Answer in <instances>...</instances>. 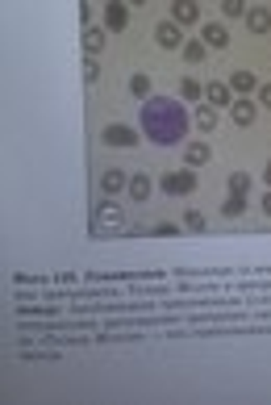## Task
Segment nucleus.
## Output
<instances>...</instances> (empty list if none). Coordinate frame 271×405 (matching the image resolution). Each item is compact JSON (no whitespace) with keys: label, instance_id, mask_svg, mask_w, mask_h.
<instances>
[{"label":"nucleus","instance_id":"f257e3e1","mask_svg":"<svg viewBox=\"0 0 271 405\" xmlns=\"http://www.w3.org/2000/svg\"><path fill=\"white\" fill-rule=\"evenodd\" d=\"M142 134L155 142V146H180L188 138V113L180 100L171 96H150L142 100Z\"/></svg>","mask_w":271,"mask_h":405},{"label":"nucleus","instance_id":"f03ea898","mask_svg":"<svg viewBox=\"0 0 271 405\" xmlns=\"http://www.w3.org/2000/svg\"><path fill=\"white\" fill-rule=\"evenodd\" d=\"M159 188H163L167 197H188V192L196 188V171H192V167H180V171H163V176H159Z\"/></svg>","mask_w":271,"mask_h":405},{"label":"nucleus","instance_id":"7ed1b4c3","mask_svg":"<svg viewBox=\"0 0 271 405\" xmlns=\"http://www.w3.org/2000/svg\"><path fill=\"white\" fill-rule=\"evenodd\" d=\"M100 138H104V146H138V130H134V125H125V121L104 125V130H100Z\"/></svg>","mask_w":271,"mask_h":405},{"label":"nucleus","instance_id":"20e7f679","mask_svg":"<svg viewBox=\"0 0 271 405\" xmlns=\"http://www.w3.org/2000/svg\"><path fill=\"white\" fill-rule=\"evenodd\" d=\"M155 42H159L163 50H184V29H180L176 21H159V25H155Z\"/></svg>","mask_w":271,"mask_h":405},{"label":"nucleus","instance_id":"39448f33","mask_svg":"<svg viewBox=\"0 0 271 405\" xmlns=\"http://www.w3.org/2000/svg\"><path fill=\"white\" fill-rule=\"evenodd\" d=\"M125 21H130V4L125 0H109L104 4V29L117 33V29H125Z\"/></svg>","mask_w":271,"mask_h":405},{"label":"nucleus","instance_id":"423d86ee","mask_svg":"<svg viewBox=\"0 0 271 405\" xmlns=\"http://www.w3.org/2000/svg\"><path fill=\"white\" fill-rule=\"evenodd\" d=\"M201 42H205L209 50H226V46H230V29H226V21H205Z\"/></svg>","mask_w":271,"mask_h":405},{"label":"nucleus","instance_id":"0eeeda50","mask_svg":"<svg viewBox=\"0 0 271 405\" xmlns=\"http://www.w3.org/2000/svg\"><path fill=\"white\" fill-rule=\"evenodd\" d=\"M205 105H213V109H230V105H234V92H230V84H222V79L205 84Z\"/></svg>","mask_w":271,"mask_h":405},{"label":"nucleus","instance_id":"6e6552de","mask_svg":"<svg viewBox=\"0 0 271 405\" xmlns=\"http://www.w3.org/2000/svg\"><path fill=\"white\" fill-rule=\"evenodd\" d=\"M121 188H130V176H125L121 167H104V171H100V192H104V197H117Z\"/></svg>","mask_w":271,"mask_h":405},{"label":"nucleus","instance_id":"1a4fd4ad","mask_svg":"<svg viewBox=\"0 0 271 405\" xmlns=\"http://www.w3.org/2000/svg\"><path fill=\"white\" fill-rule=\"evenodd\" d=\"M104 46H109V29H104V25H88V29H84V50H88V59H96Z\"/></svg>","mask_w":271,"mask_h":405},{"label":"nucleus","instance_id":"9d476101","mask_svg":"<svg viewBox=\"0 0 271 405\" xmlns=\"http://www.w3.org/2000/svg\"><path fill=\"white\" fill-rule=\"evenodd\" d=\"M171 21H176V25L201 21V4H196V0H176V4H171Z\"/></svg>","mask_w":271,"mask_h":405},{"label":"nucleus","instance_id":"9b49d317","mask_svg":"<svg viewBox=\"0 0 271 405\" xmlns=\"http://www.w3.org/2000/svg\"><path fill=\"white\" fill-rule=\"evenodd\" d=\"M255 100H247V96H234V105H230V117H234V125H255Z\"/></svg>","mask_w":271,"mask_h":405},{"label":"nucleus","instance_id":"f8f14e48","mask_svg":"<svg viewBox=\"0 0 271 405\" xmlns=\"http://www.w3.org/2000/svg\"><path fill=\"white\" fill-rule=\"evenodd\" d=\"M230 92H234V96L259 92V79H255V71H234V75H230Z\"/></svg>","mask_w":271,"mask_h":405},{"label":"nucleus","instance_id":"ddd939ff","mask_svg":"<svg viewBox=\"0 0 271 405\" xmlns=\"http://www.w3.org/2000/svg\"><path fill=\"white\" fill-rule=\"evenodd\" d=\"M184 159H188V167H201V163H209V159H213V151H209V142L192 138V142L184 146Z\"/></svg>","mask_w":271,"mask_h":405},{"label":"nucleus","instance_id":"4468645a","mask_svg":"<svg viewBox=\"0 0 271 405\" xmlns=\"http://www.w3.org/2000/svg\"><path fill=\"white\" fill-rule=\"evenodd\" d=\"M125 222V213H121V205H113V201H104L100 205V213H96V226H104V230H117Z\"/></svg>","mask_w":271,"mask_h":405},{"label":"nucleus","instance_id":"2eb2a0df","mask_svg":"<svg viewBox=\"0 0 271 405\" xmlns=\"http://www.w3.org/2000/svg\"><path fill=\"white\" fill-rule=\"evenodd\" d=\"M247 25H251L255 33H268V29H271V8H268V4H255V8H247Z\"/></svg>","mask_w":271,"mask_h":405},{"label":"nucleus","instance_id":"dca6fc26","mask_svg":"<svg viewBox=\"0 0 271 405\" xmlns=\"http://www.w3.org/2000/svg\"><path fill=\"white\" fill-rule=\"evenodd\" d=\"M125 192H130V197H134V201L142 205V201L150 197V176H146V171H138V176H130V188H125Z\"/></svg>","mask_w":271,"mask_h":405},{"label":"nucleus","instance_id":"f3484780","mask_svg":"<svg viewBox=\"0 0 271 405\" xmlns=\"http://www.w3.org/2000/svg\"><path fill=\"white\" fill-rule=\"evenodd\" d=\"M130 92H134L138 100H150V75H146V71H138V75H130Z\"/></svg>","mask_w":271,"mask_h":405},{"label":"nucleus","instance_id":"a211bd4d","mask_svg":"<svg viewBox=\"0 0 271 405\" xmlns=\"http://www.w3.org/2000/svg\"><path fill=\"white\" fill-rule=\"evenodd\" d=\"M180 96H184V100H196V105H201V100H205V88H201V79H192V75H188V79L180 84Z\"/></svg>","mask_w":271,"mask_h":405},{"label":"nucleus","instance_id":"6ab92c4d","mask_svg":"<svg viewBox=\"0 0 271 405\" xmlns=\"http://www.w3.org/2000/svg\"><path fill=\"white\" fill-rule=\"evenodd\" d=\"M196 125H201V130H213V125H217V109L201 100V105H196Z\"/></svg>","mask_w":271,"mask_h":405},{"label":"nucleus","instance_id":"aec40b11","mask_svg":"<svg viewBox=\"0 0 271 405\" xmlns=\"http://www.w3.org/2000/svg\"><path fill=\"white\" fill-rule=\"evenodd\" d=\"M205 54H209V46H205L201 38H192V42H184V59H188V63H201Z\"/></svg>","mask_w":271,"mask_h":405},{"label":"nucleus","instance_id":"412c9836","mask_svg":"<svg viewBox=\"0 0 271 405\" xmlns=\"http://www.w3.org/2000/svg\"><path fill=\"white\" fill-rule=\"evenodd\" d=\"M222 213H226V217H242V213H247V197H234V192H230L226 205H222Z\"/></svg>","mask_w":271,"mask_h":405},{"label":"nucleus","instance_id":"4be33fe9","mask_svg":"<svg viewBox=\"0 0 271 405\" xmlns=\"http://www.w3.org/2000/svg\"><path fill=\"white\" fill-rule=\"evenodd\" d=\"M205 226H209V222H205V213H201V209H188V213H184V230L205 234Z\"/></svg>","mask_w":271,"mask_h":405},{"label":"nucleus","instance_id":"5701e85b","mask_svg":"<svg viewBox=\"0 0 271 405\" xmlns=\"http://www.w3.org/2000/svg\"><path fill=\"white\" fill-rule=\"evenodd\" d=\"M222 17L226 21H238V17H247V4L242 0H222Z\"/></svg>","mask_w":271,"mask_h":405},{"label":"nucleus","instance_id":"b1692460","mask_svg":"<svg viewBox=\"0 0 271 405\" xmlns=\"http://www.w3.org/2000/svg\"><path fill=\"white\" fill-rule=\"evenodd\" d=\"M247 188H251V176H247V171H234V176H230V192H234V197H247Z\"/></svg>","mask_w":271,"mask_h":405},{"label":"nucleus","instance_id":"393cba45","mask_svg":"<svg viewBox=\"0 0 271 405\" xmlns=\"http://www.w3.org/2000/svg\"><path fill=\"white\" fill-rule=\"evenodd\" d=\"M155 234H159V238H176V234H180V226H176V222H159V226H155Z\"/></svg>","mask_w":271,"mask_h":405},{"label":"nucleus","instance_id":"a878e982","mask_svg":"<svg viewBox=\"0 0 271 405\" xmlns=\"http://www.w3.org/2000/svg\"><path fill=\"white\" fill-rule=\"evenodd\" d=\"M96 75H100V67H96V59H88V63H84V79L96 84Z\"/></svg>","mask_w":271,"mask_h":405},{"label":"nucleus","instance_id":"bb28decb","mask_svg":"<svg viewBox=\"0 0 271 405\" xmlns=\"http://www.w3.org/2000/svg\"><path fill=\"white\" fill-rule=\"evenodd\" d=\"M255 96H259V105H263V109H271V84H259V92H255Z\"/></svg>","mask_w":271,"mask_h":405},{"label":"nucleus","instance_id":"cd10ccee","mask_svg":"<svg viewBox=\"0 0 271 405\" xmlns=\"http://www.w3.org/2000/svg\"><path fill=\"white\" fill-rule=\"evenodd\" d=\"M263 213L271 217V188H268V197H263Z\"/></svg>","mask_w":271,"mask_h":405},{"label":"nucleus","instance_id":"c85d7f7f","mask_svg":"<svg viewBox=\"0 0 271 405\" xmlns=\"http://www.w3.org/2000/svg\"><path fill=\"white\" fill-rule=\"evenodd\" d=\"M263 180H268V188H271V159H268V167H263Z\"/></svg>","mask_w":271,"mask_h":405}]
</instances>
